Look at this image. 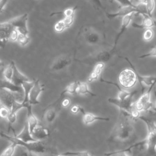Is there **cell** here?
<instances>
[{"instance_id":"6da1fadb","label":"cell","mask_w":156,"mask_h":156,"mask_svg":"<svg viewBox=\"0 0 156 156\" xmlns=\"http://www.w3.org/2000/svg\"><path fill=\"white\" fill-rule=\"evenodd\" d=\"M122 116L123 118H119L115 125L108 140H118L124 142L128 140L132 136L133 127L129 120L130 118L122 115Z\"/></svg>"},{"instance_id":"7a4b0ae2","label":"cell","mask_w":156,"mask_h":156,"mask_svg":"<svg viewBox=\"0 0 156 156\" xmlns=\"http://www.w3.org/2000/svg\"><path fill=\"white\" fill-rule=\"evenodd\" d=\"M0 136L9 140L11 143H14L16 146L25 147L30 154H43L48 152V148L43 141H36L34 142H24L15 136H10L2 132H0Z\"/></svg>"},{"instance_id":"3957f363","label":"cell","mask_w":156,"mask_h":156,"mask_svg":"<svg viewBox=\"0 0 156 156\" xmlns=\"http://www.w3.org/2000/svg\"><path fill=\"white\" fill-rule=\"evenodd\" d=\"M15 94L9 90L0 88V103L9 108L11 113H17L21 108H25V105L22 102L17 101Z\"/></svg>"},{"instance_id":"277c9868","label":"cell","mask_w":156,"mask_h":156,"mask_svg":"<svg viewBox=\"0 0 156 156\" xmlns=\"http://www.w3.org/2000/svg\"><path fill=\"white\" fill-rule=\"evenodd\" d=\"M134 13H137L142 15H147L146 7L141 4H140L136 5L135 4L134 5L121 7V8L116 12L106 13V16L108 19L112 20L118 17L123 18L127 15L133 14Z\"/></svg>"},{"instance_id":"5b68a950","label":"cell","mask_w":156,"mask_h":156,"mask_svg":"<svg viewBox=\"0 0 156 156\" xmlns=\"http://www.w3.org/2000/svg\"><path fill=\"white\" fill-rule=\"evenodd\" d=\"M138 79L135 71L132 68L122 69L118 76V82L122 87L129 89L133 87L137 83Z\"/></svg>"},{"instance_id":"8992f818","label":"cell","mask_w":156,"mask_h":156,"mask_svg":"<svg viewBox=\"0 0 156 156\" xmlns=\"http://www.w3.org/2000/svg\"><path fill=\"white\" fill-rule=\"evenodd\" d=\"M81 38L87 44L90 45L99 44L101 41L100 34L91 27H82L79 32Z\"/></svg>"},{"instance_id":"52a82bcc","label":"cell","mask_w":156,"mask_h":156,"mask_svg":"<svg viewBox=\"0 0 156 156\" xmlns=\"http://www.w3.org/2000/svg\"><path fill=\"white\" fill-rule=\"evenodd\" d=\"M154 86L155 85H152L149 87L148 90L145 93H143L136 102H133L134 107L138 111H149L153 108V103L151 101V93Z\"/></svg>"},{"instance_id":"ba28073f","label":"cell","mask_w":156,"mask_h":156,"mask_svg":"<svg viewBox=\"0 0 156 156\" xmlns=\"http://www.w3.org/2000/svg\"><path fill=\"white\" fill-rule=\"evenodd\" d=\"M134 96H132L124 101H120L117 98H108V101L110 104H112L118 107L122 115L129 118L130 113L132 109L133 102H132V98Z\"/></svg>"},{"instance_id":"9c48e42d","label":"cell","mask_w":156,"mask_h":156,"mask_svg":"<svg viewBox=\"0 0 156 156\" xmlns=\"http://www.w3.org/2000/svg\"><path fill=\"white\" fill-rule=\"evenodd\" d=\"M113 52L114 50H113L112 49L110 51H104L97 53L93 56L87 57L82 60H77L86 64H93L94 63H97L99 62H102L105 63V62H108L111 58Z\"/></svg>"},{"instance_id":"30bf717a","label":"cell","mask_w":156,"mask_h":156,"mask_svg":"<svg viewBox=\"0 0 156 156\" xmlns=\"http://www.w3.org/2000/svg\"><path fill=\"white\" fill-rule=\"evenodd\" d=\"M121 57V58H124V60H126L129 63L131 68L135 71L138 81H139V82H140V83L141 86L142 94L144 93L145 87H149L152 85H155L156 84V76H141L138 73V71H137L136 68L135 67V66H133V65L132 63L130 60L127 57Z\"/></svg>"},{"instance_id":"8fae6325","label":"cell","mask_w":156,"mask_h":156,"mask_svg":"<svg viewBox=\"0 0 156 156\" xmlns=\"http://www.w3.org/2000/svg\"><path fill=\"white\" fill-rule=\"evenodd\" d=\"M27 19L28 14L24 13L20 16L13 18L12 20H10L9 22L19 32L20 34L28 35L29 31L27 26Z\"/></svg>"},{"instance_id":"7c38bea8","label":"cell","mask_w":156,"mask_h":156,"mask_svg":"<svg viewBox=\"0 0 156 156\" xmlns=\"http://www.w3.org/2000/svg\"><path fill=\"white\" fill-rule=\"evenodd\" d=\"M43 85L40 83L39 79L34 80V85L29 94V102L30 105H36L40 104L38 97L44 91Z\"/></svg>"},{"instance_id":"4fadbf2b","label":"cell","mask_w":156,"mask_h":156,"mask_svg":"<svg viewBox=\"0 0 156 156\" xmlns=\"http://www.w3.org/2000/svg\"><path fill=\"white\" fill-rule=\"evenodd\" d=\"M73 59L70 56L63 55L57 57L51 65V69L54 71H60L71 64Z\"/></svg>"},{"instance_id":"5bb4252c","label":"cell","mask_w":156,"mask_h":156,"mask_svg":"<svg viewBox=\"0 0 156 156\" xmlns=\"http://www.w3.org/2000/svg\"><path fill=\"white\" fill-rule=\"evenodd\" d=\"M139 119L143 121L147 126V133L145 138L146 140V146L150 149L156 150V130L152 127L150 124L144 118V116L141 115Z\"/></svg>"},{"instance_id":"9a60e30c","label":"cell","mask_w":156,"mask_h":156,"mask_svg":"<svg viewBox=\"0 0 156 156\" xmlns=\"http://www.w3.org/2000/svg\"><path fill=\"white\" fill-rule=\"evenodd\" d=\"M100 81L101 82H105V83H109V84H112V85H115L118 90V94H117V99L120 100V101H124V100H126L128 98H129L130 97L132 96H134L136 93H137V91H132V92H129L127 90H125L122 88H121L120 87V86L116 83H114V82H110V81H108V80H105L104 79H103L102 77H101L100 78Z\"/></svg>"},{"instance_id":"2e32d148","label":"cell","mask_w":156,"mask_h":156,"mask_svg":"<svg viewBox=\"0 0 156 156\" xmlns=\"http://www.w3.org/2000/svg\"><path fill=\"white\" fill-rule=\"evenodd\" d=\"M140 146V143L137 142L136 143L133 144L129 147L119 150L114 152H111L108 153L104 154L105 156H133L134 151L133 149L136 147H138Z\"/></svg>"},{"instance_id":"e0dca14e","label":"cell","mask_w":156,"mask_h":156,"mask_svg":"<svg viewBox=\"0 0 156 156\" xmlns=\"http://www.w3.org/2000/svg\"><path fill=\"white\" fill-rule=\"evenodd\" d=\"M13 73L11 82L16 86H21L24 82L30 81L29 79L22 74L17 68L15 63L13 61Z\"/></svg>"},{"instance_id":"ac0fdd59","label":"cell","mask_w":156,"mask_h":156,"mask_svg":"<svg viewBox=\"0 0 156 156\" xmlns=\"http://www.w3.org/2000/svg\"><path fill=\"white\" fill-rule=\"evenodd\" d=\"M14 29L15 28L9 21L0 23V38L3 41H8L9 37Z\"/></svg>"},{"instance_id":"d6986e66","label":"cell","mask_w":156,"mask_h":156,"mask_svg":"<svg viewBox=\"0 0 156 156\" xmlns=\"http://www.w3.org/2000/svg\"><path fill=\"white\" fill-rule=\"evenodd\" d=\"M0 88L9 90L13 93L24 96V90L22 86H16L12 82L5 79H0Z\"/></svg>"},{"instance_id":"ffe728a7","label":"cell","mask_w":156,"mask_h":156,"mask_svg":"<svg viewBox=\"0 0 156 156\" xmlns=\"http://www.w3.org/2000/svg\"><path fill=\"white\" fill-rule=\"evenodd\" d=\"M132 16H133V14H130V15H127L124 17L122 18V24H121V28H120V30L118 32V34H117V35L115 37V42H114V45H113V47L112 48L113 50H115V48H116V46L118 43V41L119 39V38L123 35V34L125 32V31L126 30V29H127L128 26H129V24H130L131 21H132Z\"/></svg>"},{"instance_id":"44dd1931","label":"cell","mask_w":156,"mask_h":156,"mask_svg":"<svg viewBox=\"0 0 156 156\" xmlns=\"http://www.w3.org/2000/svg\"><path fill=\"white\" fill-rule=\"evenodd\" d=\"M83 115L82 116V121L85 125H90L96 121H110V118L108 117H102L97 116L91 113L85 112V110L82 113Z\"/></svg>"},{"instance_id":"7402d4cb","label":"cell","mask_w":156,"mask_h":156,"mask_svg":"<svg viewBox=\"0 0 156 156\" xmlns=\"http://www.w3.org/2000/svg\"><path fill=\"white\" fill-rule=\"evenodd\" d=\"M32 135L37 141H43L49 135V132L46 127L38 125L32 132Z\"/></svg>"},{"instance_id":"603a6c76","label":"cell","mask_w":156,"mask_h":156,"mask_svg":"<svg viewBox=\"0 0 156 156\" xmlns=\"http://www.w3.org/2000/svg\"><path fill=\"white\" fill-rule=\"evenodd\" d=\"M32 105L29 104L26 108L27 109V122L30 130V133L33 132L34 129L38 125V119L34 115L32 110Z\"/></svg>"},{"instance_id":"cb8c5ba5","label":"cell","mask_w":156,"mask_h":156,"mask_svg":"<svg viewBox=\"0 0 156 156\" xmlns=\"http://www.w3.org/2000/svg\"><path fill=\"white\" fill-rule=\"evenodd\" d=\"M14 136L16 138L24 142L28 143V142H34V141H37L35 139H34V137L32 136L27 122L25 123L23 130L19 134H16L15 132H14Z\"/></svg>"},{"instance_id":"d4e9b609","label":"cell","mask_w":156,"mask_h":156,"mask_svg":"<svg viewBox=\"0 0 156 156\" xmlns=\"http://www.w3.org/2000/svg\"><path fill=\"white\" fill-rule=\"evenodd\" d=\"M78 83H79V81H74L71 83H69V85H68L66 86V87L62 91V92L60 93L59 98L57 99V101H55V102H54L53 103L49 104L50 105H54L55 104H57L60 100L62 101L63 99V97L64 96V95L66 93H69L71 94H77V88L78 86Z\"/></svg>"},{"instance_id":"484cf974","label":"cell","mask_w":156,"mask_h":156,"mask_svg":"<svg viewBox=\"0 0 156 156\" xmlns=\"http://www.w3.org/2000/svg\"><path fill=\"white\" fill-rule=\"evenodd\" d=\"M58 113V110L54 107L48 105L44 112L43 119L46 123L51 124L56 119Z\"/></svg>"},{"instance_id":"4316f807","label":"cell","mask_w":156,"mask_h":156,"mask_svg":"<svg viewBox=\"0 0 156 156\" xmlns=\"http://www.w3.org/2000/svg\"><path fill=\"white\" fill-rule=\"evenodd\" d=\"M144 18L143 22L141 24L133 23L132 26L135 28L138 29H151L152 27H156V21L152 18V17H150L148 15H143Z\"/></svg>"},{"instance_id":"83f0119b","label":"cell","mask_w":156,"mask_h":156,"mask_svg":"<svg viewBox=\"0 0 156 156\" xmlns=\"http://www.w3.org/2000/svg\"><path fill=\"white\" fill-rule=\"evenodd\" d=\"M77 94L81 95H86L88 94L91 96H96V94L91 92L88 88V84L85 82H79L78 86L77 88Z\"/></svg>"},{"instance_id":"f1b7e54d","label":"cell","mask_w":156,"mask_h":156,"mask_svg":"<svg viewBox=\"0 0 156 156\" xmlns=\"http://www.w3.org/2000/svg\"><path fill=\"white\" fill-rule=\"evenodd\" d=\"M13 61H11L10 64L6 66L3 70V76H4V79L11 82L12 76H13Z\"/></svg>"},{"instance_id":"f546056e","label":"cell","mask_w":156,"mask_h":156,"mask_svg":"<svg viewBox=\"0 0 156 156\" xmlns=\"http://www.w3.org/2000/svg\"><path fill=\"white\" fill-rule=\"evenodd\" d=\"M77 9V6H74L72 8H68L63 11L58 12H53L52 13L50 16H53L54 15L56 14H60L62 13L64 15V17H69V16H74V13L76 10Z\"/></svg>"},{"instance_id":"4dcf8cb0","label":"cell","mask_w":156,"mask_h":156,"mask_svg":"<svg viewBox=\"0 0 156 156\" xmlns=\"http://www.w3.org/2000/svg\"><path fill=\"white\" fill-rule=\"evenodd\" d=\"M63 155L65 156H91L88 151H66L65 152L61 153Z\"/></svg>"},{"instance_id":"1f68e13d","label":"cell","mask_w":156,"mask_h":156,"mask_svg":"<svg viewBox=\"0 0 156 156\" xmlns=\"http://www.w3.org/2000/svg\"><path fill=\"white\" fill-rule=\"evenodd\" d=\"M16 145L14 143H11L7 146L1 154L0 156H12L15 152V149Z\"/></svg>"},{"instance_id":"d6a6232c","label":"cell","mask_w":156,"mask_h":156,"mask_svg":"<svg viewBox=\"0 0 156 156\" xmlns=\"http://www.w3.org/2000/svg\"><path fill=\"white\" fill-rule=\"evenodd\" d=\"M21 46H24L27 44L30 41V38L28 35H23V34H19L16 41Z\"/></svg>"},{"instance_id":"836d02e7","label":"cell","mask_w":156,"mask_h":156,"mask_svg":"<svg viewBox=\"0 0 156 156\" xmlns=\"http://www.w3.org/2000/svg\"><path fill=\"white\" fill-rule=\"evenodd\" d=\"M154 36V32L152 29H147L144 32L143 35V38L144 41H151Z\"/></svg>"},{"instance_id":"e575fe53","label":"cell","mask_w":156,"mask_h":156,"mask_svg":"<svg viewBox=\"0 0 156 156\" xmlns=\"http://www.w3.org/2000/svg\"><path fill=\"white\" fill-rule=\"evenodd\" d=\"M10 113V110L9 108L6 107L5 106L1 105V106L0 107V118H1L7 119Z\"/></svg>"},{"instance_id":"d590c367","label":"cell","mask_w":156,"mask_h":156,"mask_svg":"<svg viewBox=\"0 0 156 156\" xmlns=\"http://www.w3.org/2000/svg\"><path fill=\"white\" fill-rule=\"evenodd\" d=\"M66 28V26H65V23L63 21V20L58 21L54 25V30L55 32H57L58 33H60V32H63Z\"/></svg>"},{"instance_id":"8d00e7d4","label":"cell","mask_w":156,"mask_h":156,"mask_svg":"<svg viewBox=\"0 0 156 156\" xmlns=\"http://www.w3.org/2000/svg\"><path fill=\"white\" fill-rule=\"evenodd\" d=\"M105 67V63H102V62H99L97 63L94 68L93 69V72L95 73L96 74H98V76H100L101 74L102 73L103 69H104Z\"/></svg>"},{"instance_id":"74e56055","label":"cell","mask_w":156,"mask_h":156,"mask_svg":"<svg viewBox=\"0 0 156 156\" xmlns=\"http://www.w3.org/2000/svg\"><path fill=\"white\" fill-rule=\"evenodd\" d=\"M156 57V46L153 47L150 51H149L147 53L141 55L138 57L139 58H144L147 57Z\"/></svg>"},{"instance_id":"f35d334b","label":"cell","mask_w":156,"mask_h":156,"mask_svg":"<svg viewBox=\"0 0 156 156\" xmlns=\"http://www.w3.org/2000/svg\"><path fill=\"white\" fill-rule=\"evenodd\" d=\"M109 1L110 3H112L113 1H116L121 5V7L135 5L133 3V2L131 0H110Z\"/></svg>"},{"instance_id":"ab89813d","label":"cell","mask_w":156,"mask_h":156,"mask_svg":"<svg viewBox=\"0 0 156 156\" xmlns=\"http://www.w3.org/2000/svg\"><path fill=\"white\" fill-rule=\"evenodd\" d=\"M70 111H71V113L73 115H77L79 113H82L84 110L83 108L80 106L79 105H73L71 107V109H70Z\"/></svg>"},{"instance_id":"60d3db41","label":"cell","mask_w":156,"mask_h":156,"mask_svg":"<svg viewBox=\"0 0 156 156\" xmlns=\"http://www.w3.org/2000/svg\"><path fill=\"white\" fill-rule=\"evenodd\" d=\"M91 4L98 9H102L105 10V7L103 5L101 0H88Z\"/></svg>"},{"instance_id":"b9f144b4","label":"cell","mask_w":156,"mask_h":156,"mask_svg":"<svg viewBox=\"0 0 156 156\" xmlns=\"http://www.w3.org/2000/svg\"><path fill=\"white\" fill-rule=\"evenodd\" d=\"M62 20L65 23L66 27L68 28V27H71V26L73 24V23L74 22V16L64 17Z\"/></svg>"},{"instance_id":"7bdbcfd3","label":"cell","mask_w":156,"mask_h":156,"mask_svg":"<svg viewBox=\"0 0 156 156\" xmlns=\"http://www.w3.org/2000/svg\"><path fill=\"white\" fill-rule=\"evenodd\" d=\"M19 34H20L19 32L16 29H14L12 31V32L11 33L9 40H11L12 41H16L18 37L19 36Z\"/></svg>"},{"instance_id":"ee69618b","label":"cell","mask_w":156,"mask_h":156,"mask_svg":"<svg viewBox=\"0 0 156 156\" xmlns=\"http://www.w3.org/2000/svg\"><path fill=\"white\" fill-rule=\"evenodd\" d=\"M144 118L146 119V120L150 124V125L152 126V127L156 130V117H154L152 118H149L144 116Z\"/></svg>"},{"instance_id":"f6af8a7d","label":"cell","mask_w":156,"mask_h":156,"mask_svg":"<svg viewBox=\"0 0 156 156\" xmlns=\"http://www.w3.org/2000/svg\"><path fill=\"white\" fill-rule=\"evenodd\" d=\"M71 104V101L69 98H64L61 101V105L63 108H67Z\"/></svg>"},{"instance_id":"bcb514c9","label":"cell","mask_w":156,"mask_h":156,"mask_svg":"<svg viewBox=\"0 0 156 156\" xmlns=\"http://www.w3.org/2000/svg\"><path fill=\"white\" fill-rule=\"evenodd\" d=\"M57 154H54V153H51V152H46L45 154H30L29 156H56Z\"/></svg>"},{"instance_id":"7dc6e473","label":"cell","mask_w":156,"mask_h":156,"mask_svg":"<svg viewBox=\"0 0 156 156\" xmlns=\"http://www.w3.org/2000/svg\"><path fill=\"white\" fill-rule=\"evenodd\" d=\"M9 0H0V12H2Z\"/></svg>"},{"instance_id":"c3c4849f","label":"cell","mask_w":156,"mask_h":156,"mask_svg":"<svg viewBox=\"0 0 156 156\" xmlns=\"http://www.w3.org/2000/svg\"><path fill=\"white\" fill-rule=\"evenodd\" d=\"M7 41H3L2 40H1L0 38V48H2V49H4L7 44Z\"/></svg>"},{"instance_id":"681fc988","label":"cell","mask_w":156,"mask_h":156,"mask_svg":"<svg viewBox=\"0 0 156 156\" xmlns=\"http://www.w3.org/2000/svg\"><path fill=\"white\" fill-rule=\"evenodd\" d=\"M154 95L156 98V90H154ZM153 113L155 116H156V100H155V106L153 107Z\"/></svg>"},{"instance_id":"f907efd6","label":"cell","mask_w":156,"mask_h":156,"mask_svg":"<svg viewBox=\"0 0 156 156\" xmlns=\"http://www.w3.org/2000/svg\"><path fill=\"white\" fill-rule=\"evenodd\" d=\"M151 0H138L140 4H141L144 5H146Z\"/></svg>"},{"instance_id":"816d5d0a","label":"cell","mask_w":156,"mask_h":156,"mask_svg":"<svg viewBox=\"0 0 156 156\" xmlns=\"http://www.w3.org/2000/svg\"><path fill=\"white\" fill-rule=\"evenodd\" d=\"M4 65V63L2 61H1V60H0V68H2V67H3Z\"/></svg>"},{"instance_id":"f5cc1de1","label":"cell","mask_w":156,"mask_h":156,"mask_svg":"<svg viewBox=\"0 0 156 156\" xmlns=\"http://www.w3.org/2000/svg\"><path fill=\"white\" fill-rule=\"evenodd\" d=\"M21 155H22V156H29V155H28L26 152H24Z\"/></svg>"},{"instance_id":"db71d44e","label":"cell","mask_w":156,"mask_h":156,"mask_svg":"<svg viewBox=\"0 0 156 156\" xmlns=\"http://www.w3.org/2000/svg\"><path fill=\"white\" fill-rule=\"evenodd\" d=\"M1 104L0 103V107H1Z\"/></svg>"}]
</instances>
